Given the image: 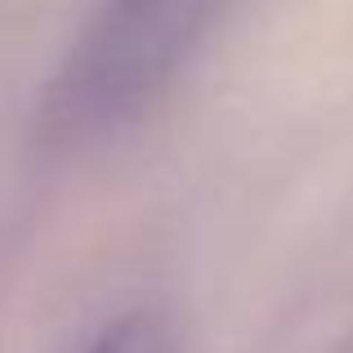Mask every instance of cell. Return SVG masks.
<instances>
[{
    "mask_svg": "<svg viewBox=\"0 0 353 353\" xmlns=\"http://www.w3.org/2000/svg\"><path fill=\"white\" fill-rule=\"evenodd\" d=\"M228 0H108L90 41V85L99 94L143 90L170 72Z\"/></svg>",
    "mask_w": 353,
    "mask_h": 353,
    "instance_id": "1",
    "label": "cell"
},
{
    "mask_svg": "<svg viewBox=\"0 0 353 353\" xmlns=\"http://www.w3.org/2000/svg\"><path fill=\"white\" fill-rule=\"evenodd\" d=\"M90 353H170V345H165V331L152 318H125L117 327H108Z\"/></svg>",
    "mask_w": 353,
    "mask_h": 353,
    "instance_id": "2",
    "label": "cell"
}]
</instances>
